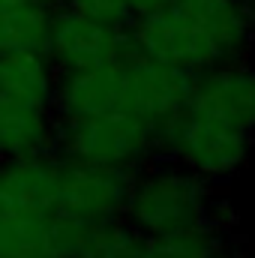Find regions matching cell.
<instances>
[{
  "label": "cell",
  "instance_id": "obj_14",
  "mask_svg": "<svg viewBox=\"0 0 255 258\" xmlns=\"http://www.w3.org/2000/svg\"><path fill=\"white\" fill-rule=\"evenodd\" d=\"M165 0H60V6L69 9H78V12H87L105 24H114V27H123L138 18V15H147L153 12L156 6H162Z\"/></svg>",
  "mask_w": 255,
  "mask_h": 258
},
{
  "label": "cell",
  "instance_id": "obj_3",
  "mask_svg": "<svg viewBox=\"0 0 255 258\" xmlns=\"http://www.w3.org/2000/svg\"><path fill=\"white\" fill-rule=\"evenodd\" d=\"M57 69L45 51L0 54V162L54 150Z\"/></svg>",
  "mask_w": 255,
  "mask_h": 258
},
{
  "label": "cell",
  "instance_id": "obj_5",
  "mask_svg": "<svg viewBox=\"0 0 255 258\" xmlns=\"http://www.w3.org/2000/svg\"><path fill=\"white\" fill-rule=\"evenodd\" d=\"M156 153L189 168L207 183H222L249 162L252 135L183 105L156 129Z\"/></svg>",
  "mask_w": 255,
  "mask_h": 258
},
{
  "label": "cell",
  "instance_id": "obj_7",
  "mask_svg": "<svg viewBox=\"0 0 255 258\" xmlns=\"http://www.w3.org/2000/svg\"><path fill=\"white\" fill-rule=\"evenodd\" d=\"M132 171L69 159L57 153V204L60 213L81 222H105L123 216Z\"/></svg>",
  "mask_w": 255,
  "mask_h": 258
},
{
  "label": "cell",
  "instance_id": "obj_4",
  "mask_svg": "<svg viewBox=\"0 0 255 258\" xmlns=\"http://www.w3.org/2000/svg\"><path fill=\"white\" fill-rule=\"evenodd\" d=\"M123 219L141 237H150L207 222L219 225V207L207 180L162 156L132 171Z\"/></svg>",
  "mask_w": 255,
  "mask_h": 258
},
{
  "label": "cell",
  "instance_id": "obj_6",
  "mask_svg": "<svg viewBox=\"0 0 255 258\" xmlns=\"http://www.w3.org/2000/svg\"><path fill=\"white\" fill-rule=\"evenodd\" d=\"M54 153L123 171H138L156 156V129L123 108L87 117H57Z\"/></svg>",
  "mask_w": 255,
  "mask_h": 258
},
{
  "label": "cell",
  "instance_id": "obj_13",
  "mask_svg": "<svg viewBox=\"0 0 255 258\" xmlns=\"http://www.w3.org/2000/svg\"><path fill=\"white\" fill-rule=\"evenodd\" d=\"M141 234L129 225L123 216L84 225L72 258H138Z\"/></svg>",
  "mask_w": 255,
  "mask_h": 258
},
{
  "label": "cell",
  "instance_id": "obj_11",
  "mask_svg": "<svg viewBox=\"0 0 255 258\" xmlns=\"http://www.w3.org/2000/svg\"><path fill=\"white\" fill-rule=\"evenodd\" d=\"M60 6L48 0H18L0 9V54L45 51L54 12Z\"/></svg>",
  "mask_w": 255,
  "mask_h": 258
},
{
  "label": "cell",
  "instance_id": "obj_2",
  "mask_svg": "<svg viewBox=\"0 0 255 258\" xmlns=\"http://www.w3.org/2000/svg\"><path fill=\"white\" fill-rule=\"evenodd\" d=\"M81 231L57 204L54 150L0 162V258H72Z\"/></svg>",
  "mask_w": 255,
  "mask_h": 258
},
{
  "label": "cell",
  "instance_id": "obj_1",
  "mask_svg": "<svg viewBox=\"0 0 255 258\" xmlns=\"http://www.w3.org/2000/svg\"><path fill=\"white\" fill-rule=\"evenodd\" d=\"M126 42L189 75L240 60L255 45V0H165L129 24Z\"/></svg>",
  "mask_w": 255,
  "mask_h": 258
},
{
  "label": "cell",
  "instance_id": "obj_10",
  "mask_svg": "<svg viewBox=\"0 0 255 258\" xmlns=\"http://www.w3.org/2000/svg\"><path fill=\"white\" fill-rule=\"evenodd\" d=\"M186 105L225 126L255 135V66L240 57L195 72Z\"/></svg>",
  "mask_w": 255,
  "mask_h": 258
},
{
  "label": "cell",
  "instance_id": "obj_9",
  "mask_svg": "<svg viewBox=\"0 0 255 258\" xmlns=\"http://www.w3.org/2000/svg\"><path fill=\"white\" fill-rule=\"evenodd\" d=\"M126 48L129 42L123 27L105 24L87 12L60 6L51 21L45 54L57 72H72V69L108 63V60L120 57Z\"/></svg>",
  "mask_w": 255,
  "mask_h": 258
},
{
  "label": "cell",
  "instance_id": "obj_8",
  "mask_svg": "<svg viewBox=\"0 0 255 258\" xmlns=\"http://www.w3.org/2000/svg\"><path fill=\"white\" fill-rule=\"evenodd\" d=\"M192 75L171 63L153 60L126 48L123 54V84L120 108L159 129L171 114H177L189 99Z\"/></svg>",
  "mask_w": 255,
  "mask_h": 258
},
{
  "label": "cell",
  "instance_id": "obj_15",
  "mask_svg": "<svg viewBox=\"0 0 255 258\" xmlns=\"http://www.w3.org/2000/svg\"><path fill=\"white\" fill-rule=\"evenodd\" d=\"M219 258H255V255H234V252H228V249H225Z\"/></svg>",
  "mask_w": 255,
  "mask_h": 258
},
{
  "label": "cell",
  "instance_id": "obj_12",
  "mask_svg": "<svg viewBox=\"0 0 255 258\" xmlns=\"http://www.w3.org/2000/svg\"><path fill=\"white\" fill-rule=\"evenodd\" d=\"M225 252L222 243V225H192L168 234H150L141 237L138 258H219Z\"/></svg>",
  "mask_w": 255,
  "mask_h": 258
}]
</instances>
